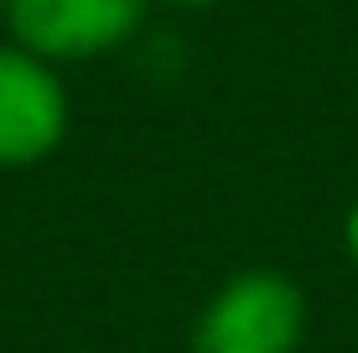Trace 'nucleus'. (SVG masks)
Returning a JSON list of instances; mask_svg holds the SVG:
<instances>
[{
  "label": "nucleus",
  "instance_id": "nucleus-3",
  "mask_svg": "<svg viewBox=\"0 0 358 353\" xmlns=\"http://www.w3.org/2000/svg\"><path fill=\"white\" fill-rule=\"evenodd\" d=\"M68 125L73 99L63 68L21 42H0V172L42 166L68 141Z\"/></svg>",
  "mask_w": 358,
  "mask_h": 353
},
{
  "label": "nucleus",
  "instance_id": "nucleus-1",
  "mask_svg": "<svg viewBox=\"0 0 358 353\" xmlns=\"http://www.w3.org/2000/svg\"><path fill=\"white\" fill-rule=\"evenodd\" d=\"M306 343V291L286 271H239L203 301L192 353H296Z\"/></svg>",
  "mask_w": 358,
  "mask_h": 353
},
{
  "label": "nucleus",
  "instance_id": "nucleus-6",
  "mask_svg": "<svg viewBox=\"0 0 358 353\" xmlns=\"http://www.w3.org/2000/svg\"><path fill=\"white\" fill-rule=\"evenodd\" d=\"M6 6H10V0H0V27H6Z\"/></svg>",
  "mask_w": 358,
  "mask_h": 353
},
{
  "label": "nucleus",
  "instance_id": "nucleus-4",
  "mask_svg": "<svg viewBox=\"0 0 358 353\" xmlns=\"http://www.w3.org/2000/svg\"><path fill=\"white\" fill-rule=\"evenodd\" d=\"M343 250H348V260L358 265V198H353V208L343 213Z\"/></svg>",
  "mask_w": 358,
  "mask_h": 353
},
{
  "label": "nucleus",
  "instance_id": "nucleus-2",
  "mask_svg": "<svg viewBox=\"0 0 358 353\" xmlns=\"http://www.w3.org/2000/svg\"><path fill=\"white\" fill-rule=\"evenodd\" d=\"M156 0H10L6 31L47 63H99L135 42Z\"/></svg>",
  "mask_w": 358,
  "mask_h": 353
},
{
  "label": "nucleus",
  "instance_id": "nucleus-5",
  "mask_svg": "<svg viewBox=\"0 0 358 353\" xmlns=\"http://www.w3.org/2000/svg\"><path fill=\"white\" fill-rule=\"evenodd\" d=\"M162 6H171V10H208V6H218V0H162Z\"/></svg>",
  "mask_w": 358,
  "mask_h": 353
}]
</instances>
